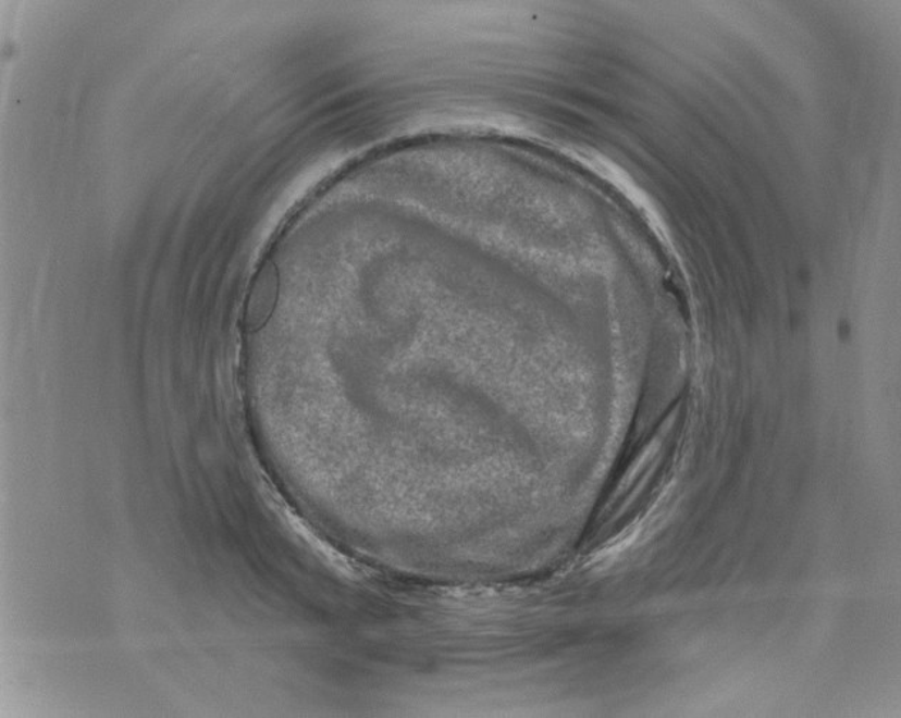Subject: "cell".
<instances>
[{
	"instance_id": "1",
	"label": "cell",
	"mask_w": 901,
	"mask_h": 718,
	"mask_svg": "<svg viewBox=\"0 0 901 718\" xmlns=\"http://www.w3.org/2000/svg\"><path fill=\"white\" fill-rule=\"evenodd\" d=\"M279 294V275L275 267L269 262L260 271L248 297L246 325L250 331L260 330L270 319Z\"/></svg>"
}]
</instances>
